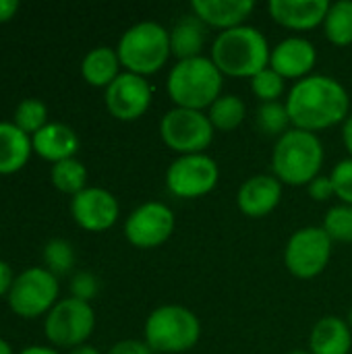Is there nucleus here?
<instances>
[{
  "instance_id": "nucleus-1",
  "label": "nucleus",
  "mask_w": 352,
  "mask_h": 354,
  "mask_svg": "<svg viewBox=\"0 0 352 354\" xmlns=\"http://www.w3.org/2000/svg\"><path fill=\"white\" fill-rule=\"evenodd\" d=\"M284 104L293 127L315 135L351 116L349 91L330 75H309L297 81Z\"/></svg>"
},
{
  "instance_id": "nucleus-2",
  "label": "nucleus",
  "mask_w": 352,
  "mask_h": 354,
  "mask_svg": "<svg viewBox=\"0 0 352 354\" xmlns=\"http://www.w3.org/2000/svg\"><path fill=\"white\" fill-rule=\"evenodd\" d=\"M272 48L268 37L251 25L220 31L212 44V60L222 75L251 79L270 66Z\"/></svg>"
},
{
  "instance_id": "nucleus-3",
  "label": "nucleus",
  "mask_w": 352,
  "mask_h": 354,
  "mask_svg": "<svg viewBox=\"0 0 352 354\" xmlns=\"http://www.w3.org/2000/svg\"><path fill=\"white\" fill-rule=\"evenodd\" d=\"M224 87V75L218 71L212 58L197 56L178 60L168 73V95L176 108L205 110L220 95Z\"/></svg>"
},
{
  "instance_id": "nucleus-4",
  "label": "nucleus",
  "mask_w": 352,
  "mask_h": 354,
  "mask_svg": "<svg viewBox=\"0 0 352 354\" xmlns=\"http://www.w3.org/2000/svg\"><path fill=\"white\" fill-rule=\"evenodd\" d=\"M324 145L315 133L290 129L274 145L272 168L282 185L301 187L319 176L324 166Z\"/></svg>"
},
{
  "instance_id": "nucleus-5",
  "label": "nucleus",
  "mask_w": 352,
  "mask_h": 354,
  "mask_svg": "<svg viewBox=\"0 0 352 354\" xmlns=\"http://www.w3.org/2000/svg\"><path fill=\"white\" fill-rule=\"evenodd\" d=\"M118 58L127 73L154 75L162 71L172 54L170 31L156 21H141L129 27L118 41Z\"/></svg>"
},
{
  "instance_id": "nucleus-6",
  "label": "nucleus",
  "mask_w": 352,
  "mask_h": 354,
  "mask_svg": "<svg viewBox=\"0 0 352 354\" xmlns=\"http://www.w3.org/2000/svg\"><path fill=\"white\" fill-rule=\"evenodd\" d=\"M201 338V322L183 305H164L145 319V342L154 353L178 354L191 351Z\"/></svg>"
},
{
  "instance_id": "nucleus-7",
  "label": "nucleus",
  "mask_w": 352,
  "mask_h": 354,
  "mask_svg": "<svg viewBox=\"0 0 352 354\" xmlns=\"http://www.w3.org/2000/svg\"><path fill=\"white\" fill-rule=\"evenodd\" d=\"M214 131L210 116L201 110L174 106L160 120L162 141L180 156L203 153L214 141Z\"/></svg>"
},
{
  "instance_id": "nucleus-8",
  "label": "nucleus",
  "mask_w": 352,
  "mask_h": 354,
  "mask_svg": "<svg viewBox=\"0 0 352 354\" xmlns=\"http://www.w3.org/2000/svg\"><path fill=\"white\" fill-rule=\"evenodd\" d=\"M334 241L319 226H305L297 230L284 249V263L295 278L311 280L319 276L332 257Z\"/></svg>"
},
{
  "instance_id": "nucleus-9",
  "label": "nucleus",
  "mask_w": 352,
  "mask_h": 354,
  "mask_svg": "<svg viewBox=\"0 0 352 354\" xmlns=\"http://www.w3.org/2000/svg\"><path fill=\"white\" fill-rule=\"evenodd\" d=\"M220 180L218 162L207 153L178 156L166 172V187L180 199H197L216 189Z\"/></svg>"
},
{
  "instance_id": "nucleus-10",
  "label": "nucleus",
  "mask_w": 352,
  "mask_h": 354,
  "mask_svg": "<svg viewBox=\"0 0 352 354\" xmlns=\"http://www.w3.org/2000/svg\"><path fill=\"white\" fill-rule=\"evenodd\" d=\"M93 326L95 313L89 303L64 299L50 309L46 317V336L56 346L77 348L91 336Z\"/></svg>"
},
{
  "instance_id": "nucleus-11",
  "label": "nucleus",
  "mask_w": 352,
  "mask_h": 354,
  "mask_svg": "<svg viewBox=\"0 0 352 354\" xmlns=\"http://www.w3.org/2000/svg\"><path fill=\"white\" fill-rule=\"evenodd\" d=\"M56 297L58 282L54 274L44 268H31L15 278L8 292V305L19 317L33 319L54 307Z\"/></svg>"
},
{
  "instance_id": "nucleus-12",
  "label": "nucleus",
  "mask_w": 352,
  "mask_h": 354,
  "mask_svg": "<svg viewBox=\"0 0 352 354\" xmlns=\"http://www.w3.org/2000/svg\"><path fill=\"white\" fill-rule=\"evenodd\" d=\"M174 232V214L160 201H147L131 212L124 222V236L137 249H156Z\"/></svg>"
},
{
  "instance_id": "nucleus-13",
  "label": "nucleus",
  "mask_w": 352,
  "mask_h": 354,
  "mask_svg": "<svg viewBox=\"0 0 352 354\" xmlns=\"http://www.w3.org/2000/svg\"><path fill=\"white\" fill-rule=\"evenodd\" d=\"M106 106L118 120H137L151 106V85L141 75L120 73L106 87Z\"/></svg>"
},
{
  "instance_id": "nucleus-14",
  "label": "nucleus",
  "mask_w": 352,
  "mask_h": 354,
  "mask_svg": "<svg viewBox=\"0 0 352 354\" xmlns=\"http://www.w3.org/2000/svg\"><path fill=\"white\" fill-rule=\"evenodd\" d=\"M118 212L120 207L116 197L100 187H87L71 201V214L75 222L89 232H104L112 228L118 220Z\"/></svg>"
},
{
  "instance_id": "nucleus-15",
  "label": "nucleus",
  "mask_w": 352,
  "mask_h": 354,
  "mask_svg": "<svg viewBox=\"0 0 352 354\" xmlns=\"http://www.w3.org/2000/svg\"><path fill=\"white\" fill-rule=\"evenodd\" d=\"M315 62H317L315 46L301 35H290L282 39L276 48H272V56H270V66L278 75L297 81L309 77Z\"/></svg>"
},
{
  "instance_id": "nucleus-16",
  "label": "nucleus",
  "mask_w": 352,
  "mask_h": 354,
  "mask_svg": "<svg viewBox=\"0 0 352 354\" xmlns=\"http://www.w3.org/2000/svg\"><path fill=\"white\" fill-rule=\"evenodd\" d=\"M282 199V183L274 174H255L247 178L237 195L239 209L249 218L272 214Z\"/></svg>"
},
{
  "instance_id": "nucleus-17",
  "label": "nucleus",
  "mask_w": 352,
  "mask_h": 354,
  "mask_svg": "<svg viewBox=\"0 0 352 354\" xmlns=\"http://www.w3.org/2000/svg\"><path fill=\"white\" fill-rule=\"evenodd\" d=\"M330 10L328 0H272L270 15L276 23L295 31H309L324 25Z\"/></svg>"
},
{
  "instance_id": "nucleus-18",
  "label": "nucleus",
  "mask_w": 352,
  "mask_h": 354,
  "mask_svg": "<svg viewBox=\"0 0 352 354\" xmlns=\"http://www.w3.org/2000/svg\"><path fill=\"white\" fill-rule=\"evenodd\" d=\"M253 0H193L191 10L207 27H218L222 31L245 25V19L253 12Z\"/></svg>"
},
{
  "instance_id": "nucleus-19",
  "label": "nucleus",
  "mask_w": 352,
  "mask_h": 354,
  "mask_svg": "<svg viewBox=\"0 0 352 354\" xmlns=\"http://www.w3.org/2000/svg\"><path fill=\"white\" fill-rule=\"evenodd\" d=\"M31 145L39 158L58 164L62 160H71L77 153L79 137L71 127L62 122H50L33 135Z\"/></svg>"
},
{
  "instance_id": "nucleus-20",
  "label": "nucleus",
  "mask_w": 352,
  "mask_h": 354,
  "mask_svg": "<svg viewBox=\"0 0 352 354\" xmlns=\"http://www.w3.org/2000/svg\"><path fill=\"white\" fill-rule=\"evenodd\" d=\"M352 348V330L340 317L319 319L309 336V351L313 354H349Z\"/></svg>"
},
{
  "instance_id": "nucleus-21",
  "label": "nucleus",
  "mask_w": 352,
  "mask_h": 354,
  "mask_svg": "<svg viewBox=\"0 0 352 354\" xmlns=\"http://www.w3.org/2000/svg\"><path fill=\"white\" fill-rule=\"evenodd\" d=\"M205 41H207V25L193 12L180 17L170 29V50L178 60L201 56Z\"/></svg>"
},
{
  "instance_id": "nucleus-22",
  "label": "nucleus",
  "mask_w": 352,
  "mask_h": 354,
  "mask_svg": "<svg viewBox=\"0 0 352 354\" xmlns=\"http://www.w3.org/2000/svg\"><path fill=\"white\" fill-rule=\"evenodd\" d=\"M31 149L29 135L10 122H0V174L19 172L27 164Z\"/></svg>"
},
{
  "instance_id": "nucleus-23",
  "label": "nucleus",
  "mask_w": 352,
  "mask_h": 354,
  "mask_svg": "<svg viewBox=\"0 0 352 354\" xmlns=\"http://www.w3.org/2000/svg\"><path fill=\"white\" fill-rule=\"evenodd\" d=\"M120 66L118 52L108 46H100L85 54L81 62V75L93 87H108L120 75Z\"/></svg>"
},
{
  "instance_id": "nucleus-24",
  "label": "nucleus",
  "mask_w": 352,
  "mask_h": 354,
  "mask_svg": "<svg viewBox=\"0 0 352 354\" xmlns=\"http://www.w3.org/2000/svg\"><path fill=\"white\" fill-rule=\"evenodd\" d=\"M210 122L216 131H234L241 127V122L247 116V106L241 95H220L212 106H210Z\"/></svg>"
},
{
  "instance_id": "nucleus-25",
  "label": "nucleus",
  "mask_w": 352,
  "mask_h": 354,
  "mask_svg": "<svg viewBox=\"0 0 352 354\" xmlns=\"http://www.w3.org/2000/svg\"><path fill=\"white\" fill-rule=\"evenodd\" d=\"M326 37L334 46L352 44V0H340L330 4V10L324 21Z\"/></svg>"
},
{
  "instance_id": "nucleus-26",
  "label": "nucleus",
  "mask_w": 352,
  "mask_h": 354,
  "mask_svg": "<svg viewBox=\"0 0 352 354\" xmlns=\"http://www.w3.org/2000/svg\"><path fill=\"white\" fill-rule=\"evenodd\" d=\"M85 183H87V170L79 160L71 158V160H62V162L54 164V168H52V185L58 191L68 193V195L75 197L77 193L87 189Z\"/></svg>"
},
{
  "instance_id": "nucleus-27",
  "label": "nucleus",
  "mask_w": 352,
  "mask_h": 354,
  "mask_svg": "<svg viewBox=\"0 0 352 354\" xmlns=\"http://www.w3.org/2000/svg\"><path fill=\"white\" fill-rule=\"evenodd\" d=\"M257 124L261 133L272 137H282L286 131H290V116L286 110V104L280 102H268L257 108Z\"/></svg>"
},
{
  "instance_id": "nucleus-28",
  "label": "nucleus",
  "mask_w": 352,
  "mask_h": 354,
  "mask_svg": "<svg viewBox=\"0 0 352 354\" xmlns=\"http://www.w3.org/2000/svg\"><path fill=\"white\" fill-rule=\"evenodd\" d=\"M48 108L44 106V102L35 100V97H29V100H23L17 110H15V127L21 129L25 135L29 133H37L41 131L48 122Z\"/></svg>"
},
{
  "instance_id": "nucleus-29",
  "label": "nucleus",
  "mask_w": 352,
  "mask_h": 354,
  "mask_svg": "<svg viewBox=\"0 0 352 354\" xmlns=\"http://www.w3.org/2000/svg\"><path fill=\"white\" fill-rule=\"evenodd\" d=\"M336 243H352V205H334L328 209L322 226Z\"/></svg>"
},
{
  "instance_id": "nucleus-30",
  "label": "nucleus",
  "mask_w": 352,
  "mask_h": 354,
  "mask_svg": "<svg viewBox=\"0 0 352 354\" xmlns=\"http://www.w3.org/2000/svg\"><path fill=\"white\" fill-rule=\"evenodd\" d=\"M284 77L278 75L272 66L263 68L261 73H257L255 77H251V89L255 93V97L261 100V104L268 102H278L284 93Z\"/></svg>"
},
{
  "instance_id": "nucleus-31",
  "label": "nucleus",
  "mask_w": 352,
  "mask_h": 354,
  "mask_svg": "<svg viewBox=\"0 0 352 354\" xmlns=\"http://www.w3.org/2000/svg\"><path fill=\"white\" fill-rule=\"evenodd\" d=\"M44 259L50 268L52 274H64L73 268L75 263V251L73 247L62 241V239H54L46 245L44 249Z\"/></svg>"
},
{
  "instance_id": "nucleus-32",
  "label": "nucleus",
  "mask_w": 352,
  "mask_h": 354,
  "mask_svg": "<svg viewBox=\"0 0 352 354\" xmlns=\"http://www.w3.org/2000/svg\"><path fill=\"white\" fill-rule=\"evenodd\" d=\"M332 183H334V191L336 197L344 203L352 205V158H346L342 162H338L330 174Z\"/></svg>"
},
{
  "instance_id": "nucleus-33",
  "label": "nucleus",
  "mask_w": 352,
  "mask_h": 354,
  "mask_svg": "<svg viewBox=\"0 0 352 354\" xmlns=\"http://www.w3.org/2000/svg\"><path fill=\"white\" fill-rule=\"evenodd\" d=\"M71 290H73V299L89 303V299H93L98 295V278L89 272H79L73 278Z\"/></svg>"
},
{
  "instance_id": "nucleus-34",
  "label": "nucleus",
  "mask_w": 352,
  "mask_h": 354,
  "mask_svg": "<svg viewBox=\"0 0 352 354\" xmlns=\"http://www.w3.org/2000/svg\"><path fill=\"white\" fill-rule=\"evenodd\" d=\"M307 191H309V197L315 199V201H328L330 197L336 195L332 178L330 176H324V174H319L317 178H313L307 185Z\"/></svg>"
},
{
  "instance_id": "nucleus-35",
  "label": "nucleus",
  "mask_w": 352,
  "mask_h": 354,
  "mask_svg": "<svg viewBox=\"0 0 352 354\" xmlns=\"http://www.w3.org/2000/svg\"><path fill=\"white\" fill-rule=\"evenodd\" d=\"M154 351L149 348L147 342H141V340H122V342H116L110 353L108 354H151Z\"/></svg>"
},
{
  "instance_id": "nucleus-36",
  "label": "nucleus",
  "mask_w": 352,
  "mask_h": 354,
  "mask_svg": "<svg viewBox=\"0 0 352 354\" xmlns=\"http://www.w3.org/2000/svg\"><path fill=\"white\" fill-rule=\"evenodd\" d=\"M15 278H12V272H10V266L6 261H0V297L4 292H10V286H12Z\"/></svg>"
},
{
  "instance_id": "nucleus-37",
  "label": "nucleus",
  "mask_w": 352,
  "mask_h": 354,
  "mask_svg": "<svg viewBox=\"0 0 352 354\" xmlns=\"http://www.w3.org/2000/svg\"><path fill=\"white\" fill-rule=\"evenodd\" d=\"M17 10H19V2L17 0H0V23L10 21Z\"/></svg>"
},
{
  "instance_id": "nucleus-38",
  "label": "nucleus",
  "mask_w": 352,
  "mask_h": 354,
  "mask_svg": "<svg viewBox=\"0 0 352 354\" xmlns=\"http://www.w3.org/2000/svg\"><path fill=\"white\" fill-rule=\"evenodd\" d=\"M342 141H344V147L352 158V114L342 122Z\"/></svg>"
},
{
  "instance_id": "nucleus-39",
  "label": "nucleus",
  "mask_w": 352,
  "mask_h": 354,
  "mask_svg": "<svg viewBox=\"0 0 352 354\" xmlns=\"http://www.w3.org/2000/svg\"><path fill=\"white\" fill-rule=\"evenodd\" d=\"M21 354H58L56 351H52V348H44V346H29V348H25Z\"/></svg>"
},
{
  "instance_id": "nucleus-40",
  "label": "nucleus",
  "mask_w": 352,
  "mask_h": 354,
  "mask_svg": "<svg viewBox=\"0 0 352 354\" xmlns=\"http://www.w3.org/2000/svg\"><path fill=\"white\" fill-rule=\"evenodd\" d=\"M68 354H100L98 348H93V346H87V344H81V346H77V348H73Z\"/></svg>"
},
{
  "instance_id": "nucleus-41",
  "label": "nucleus",
  "mask_w": 352,
  "mask_h": 354,
  "mask_svg": "<svg viewBox=\"0 0 352 354\" xmlns=\"http://www.w3.org/2000/svg\"><path fill=\"white\" fill-rule=\"evenodd\" d=\"M0 354H12V351H10V346L0 338Z\"/></svg>"
},
{
  "instance_id": "nucleus-42",
  "label": "nucleus",
  "mask_w": 352,
  "mask_h": 354,
  "mask_svg": "<svg viewBox=\"0 0 352 354\" xmlns=\"http://www.w3.org/2000/svg\"><path fill=\"white\" fill-rule=\"evenodd\" d=\"M288 354H313L311 351H290Z\"/></svg>"
},
{
  "instance_id": "nucleus-43",
  "label": "nucleus",
  "mask_w": 352,
  "mask_h": 354,
  "mask_svg": "<svg viewBox=\"0 0 352 354\" xmlns=\"http://www.w3.org/2000/svg\"><path fill=\"white\" fill-rule=\"evenodd\" d=\"M349 326H351V330H352V307H351V311H349Z\"/></svg>"
}]
</instances>
